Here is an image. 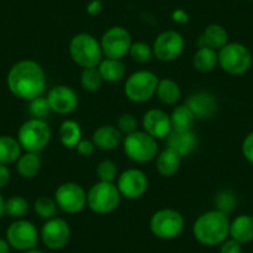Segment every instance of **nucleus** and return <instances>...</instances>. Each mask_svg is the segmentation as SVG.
<instances>
[{
  "label": "nucleus",
  "mask_w": 253,
  "mask_h": 253,
  "mask_svg": "<svg viewBox=\"0 0 253 253\" xmlns=\"http://www.w3.org/2000/svg\"><path fill=\"white\" fill-rule=\"evenodd\" d=\"M41 157L39 153L25 152L16 162V171L24 179H33L40 172Z\"/></svg>",
  "instance_id": "nucleus-24"
},
{
  "label": "nucleus",
  "mask_w": 253,
  "mask_h": 253,
  "mask_svg": "<svg viewBox=\"0 0 253 253\" xmlns=\"http://www.w3.org/2000/svg\"><path fill=\"white\" fill-rule=\"evenodd\" d=\"M159 79L149 70L135 71L126 79L124 84V94L134 103H144L150 101L157 93Z\"/></svg>",
  "instance_id": "nucleus-8"
},
{
  "label": "nucleus",
  "mask_w": 253,
  "mask_h": 253,
  "mask_svg": "<svg viewBox=\"0 0 253 253\" xmlns=\"http://www.w3.org/2000/svg\"><path fill=\"white\" fill-rule=\"evenodd\" d=\"M148 186L149 180L147 174L143 170L135 168L124 170L117 179V187L121 195L129 200L142 198L147 193Z\"/></svg>",
  "instance_id": "nucleus-15"
},
{
  "label": "nucleus",
  "mask_w": 253,
  "mask_h": 253,
  "mask_svg": "<svg viewBox=\"0 0 253 253\" xmlns=\"http://www.w3.org/2000/svg\"><path fill=\"white\" fill-rule=\"evenodd\" d=\"M143 129L155 139H164L171 133L170 114L159 108L149 109L142 119Z\"/></svg>",
  "instance_id": "nucleus-17"
},
{
  "label": "nucleus",
  "mask_w": 253,
  "mask_h": 253,
  "mask_svg": "<svg viewBox=\"0 0 253 253\" xmlns=\"http://www.w3.org/2000/svg\"><path fill=\"white\" fill-rule=\"evenodd\" d=\"M218 253H242V245L232 238H227L220 245Z\"/></svg>",
  "instance_id": "nucleus-41"
},
{
  "label": "nucleus",
  "mask_w": 253,
  "mask_h": 253,
  "mask_svg": "<svg viewBox=\"0 0 253 253\" xmlns=\"http://www.w3.org/2000/svg\"><path fill=\"white\" fill-rule=\"evenodd\" d=\"M185 104L195 114L196 119L211 118L217 112L218 107L216 97L206 91L195 92V93L190 94Z\"/></svg>",
  "instance_id": "nucleus-18"
},
{
  "label": "nucleus",
  "mask_w": 253,
  "mask_h": 253,
  "mask_svg": "<svg viewBox=\"0 0 253 253\" xmlns=\"http://www.w3.org/2000/svg\"><path fill=\"white\" fill-rule=\"evenodd\" d=\"M122 145L126 157L138 164H145L154 160L159 150L157 139L144 130H137L126 135Z\"/></svg>",
  "instance_id": "nucleus-6"
},
{
  "label": "nucleus",
  "mask_w": 253,
  "mask_h": 253,
  "mask_svg": "<svg viewBox=\"0 0 253 253\" xmlns=\"http://www.w3.org/2000/svg\"><path fill=\"white\" fill-rule=\"evenodd\" d=\"M46 98L51 111L62 116L75 112L79 106V97L75 89L65 84H58L51 88Z\"/></svg>",
  "instance_id": "nucleus-16"
},
{
  "label": "nucleus",
  "mask_w": 253,
  "mask_h": 253,
  "mask_svg": "<svg viewBox=\"0 0 253 253\" xmlns=\"http://www.w3.org/2000/svg\"><path fill=\"white\" fill-rule=\"evenodd\" d=\"M40 236L46 248L51 251H57L69 243L71 238V227L66 220L56 216L43 223Z\"/></svg>",
  "instance_id": "nucleus-14"
},
{
  "label": "nucleus",
  "mask_w": 253,
  "mask_h": 253,
  "mask_svg": "<svg viewBox=\"0 0 253 253\" xmlns=\"http://www.w3.org/2000/svg\"><path fill=\"white\" fill-rule=\"evenodd\" d=\"M242 154L248 163L253 164V132L248 133L242 142Z\"/></svg>",
  "instance_id": "nucleus-39"
},
{
  "label": "nucleus",
  "mask_w": 253,
  "mask_h": 253,
  "mask_svg": "<svg viewBox=\"0 0 253 253\" xmlns=\"http://www.w3.org/2000/svg\"><path fill=\"white\" fill-rule=\"evenodd\" d=\"M9 180H10V171H9L8 167L4 164H0V189L6 186Z\"/></svg>",
  "instance_id": "nucleus-43"
},
{
  "label": "nucleus",
  "mask_w": 253,
  "mask_h": 253,
  "mask_svg": "<svg viewBox=\"0 0 253 253\" xmlns=\"http://www.w3.org/2000/svg\"><path fill=\"white\" fill-rule=\"evenodd\" d=\"M149 227L155 237L160 240H174L184 231V216L174 209H162L153 213Z\"/></svg>",
  "instance_id": "nucleus-9"
},
{
  "label": "nucleus",
  "mask_w": 253,
  "mask_h": 253,
  "mask_svg": "<svg viewBox=\"0 0 253 253\" xmlns=\"http://www.w3.org/2000/svg\"><path fill=\"white\" fill-rule=\"evenodd\" d=\"M69 51L72 61L82 69L97 67L103 60L101 42L91 34L75 35L70 41Z\"/></svg>",
  "instance_id": "nucleus-3"
},
{
  "label": "nucleus",
  "mask_w": 253,
  "mask_h": 253,
  "mask_svg": "<svg viewBox=\"0 0 253 253\" xmlns=\"http://www.w3.org/2000/svg\"><path fill=\"white\" fill-rule=\"evenodd\" d=\"M218 66L231 76H241L252 66V53L241 42H228L217 51Z\"/></svg>",
  "instance_id": "nucleus-4"
},
{
  "label": "nucleus",
  "mask_w": 253,
  "mask_h": 253,
  "mask_svg": "<svg viewBox=\"0 0 253 253\" xmlns=\"http://www.w3.org/2000/svg\"><path fill=\"white\" fill-rule=\"evenodd\" d=\"M230 236L241 245L253 241V216L246 213L237 216L230 223Z\"/></svg>",
  "instance_id": "nucleus-21"
},
{
  "label": "nucleus",
  "mask_w": 253,
  "mask_h": 253,
  "mask_svg": "<svg viewBox=\"0 0 253 253\" xmlns=\"http://www.w3.org/2000/svg\"><path fill=\"white\" fill-rule=\"evenodd\" d=\"M51 108L48 101L46 97L40 96L34 98L30 101V106H29V113H30L31 118L41 119V121H46L48 116L51 114Z\"/></svg>",
  "instance_id": "nucleus-35"
},
{
  "label": "nucleus",
  "mask_w": 253,
  "mask_h": 253,
  "mask_svg": "<svg viewBox=\"0 0 253 253\" xmlns=\"http://www.w3.org/2000/svg\"><path fill=\"white\" fill-rule=\"evenodd\" d=\"M23 253H43L42 251L38 250V248H33V250H29V251H25V252Z\"/></svg>",
  "instance_id": "nucleus-47"
},
{
  "label": "nucleus",
  "mask_w": 253,
  "mask_h": 253,
  "mask_svg": "<svg viewBox=\"0 0 253 253\" xmlns=\"http://www.w3.org/2000/svg\"><path fill=\"white\" fill-rule=\"evenodd\" d=\"M185 47V40L180 33L175 30L163 31L157 36L153 43L154 57L162 62H171L180 57Z\"/></svg>",
  "instance_id": "nucleus-13"
},
{
  "label": "nucleus",
  "mask_w": 253,
  "mask_h": 253,
  "mask_svg": "<svg viewBox=\"0 0 253 253\" xmlns=\"http://www.w3.org/2000/svg\"><path fill=\"white\" fill-rule=\"evenodd\" d=\"M129 56L134 62L144 65V63L150 62L154 53H153L152 46L148 45L147 42H143V41H138V42H133L130 46Z\"/></svg>",
  "instance_id": "nucleus-34"
},
{
  "label": "nucleus",
  "mask_w": 253,
  "mask_h": 253,
  "mask_svg": "<svg viewBox=\"0 0 253 253\" xmlns=\"http://www.w3.org/2000/svg\"><path fill=\"white\" fill-rule=\"evenodd\" d=\"M215 204L217 206L216 210L222 211V212H225L227 215L228 212H231L233 210V208L236 205L235 194L228 191V190H225L222 193L217 194V196L215 199Z\"/></svg>",
  "instance_id": "nucleus-38"
},
{
  "label": "nucleus",
  "mask_w": 253,
  "mask_h": 253,
  "mask_svg": "<svg viewBox=\"0 0 253 253\" xmlns=\"http://www.w3.org/2000/svg\"><path fill=\"white\" fill-rule=\"evenodd\" d=\"M155 96L165 106H174L181 98V88L174 80L163 79L159 80Z\"/></svg>",
  "instance_id": "nucleus-29"
},
{
  "label": "nucleus",
  "mask_w": 253,
  "mask_h": 253,
  "mask_svg": "<svg viewBox=\"0 0 253 253\" xmlns=\"http://www.w3.org/2000/svg\"><path fill=\"white\" fill-rule=\"evenodd\" d=\"M102 9H103V5H102V3L99 0H92L91 3L87 5L86 10L91 16H97L101 14Z\"/></svg>",
  "instance_id": "nucleus-42"
},
{
  "label": "nucleus",
  "mask_w": 253,
  "mask_h": 253,
  "mask_svg": "<svg viewBox=\"0 0 253 253\" xmlns=\"http://www.w3.org/2000/svg\"><path fill=\"white\" fill-rule=\"evenodd\" d=\"M57 206L63 212L75 215L87 206V193L76 182H63L56 189L55 198Z\"/></svg>",
  "instance_id": "nucleus-11"
},
{
  "label": "nucleus",
  "mask_w": 253,
  "mask_h": 253,
  "mask_svg": "<svg viewBox=\"0 0 253 253\" xmlns=\"http://www.w3.org/2000/svg\"><path fill=\"white\" fill-rule=\"evenodd\" d=\"M167 147L176 152L180 157H187L198 147V137L191 132H172L167 138Z\"/></svg>",
  "instance_id": "nucleus-20"
},
{
  "label": "nucleus",
  "mask_w": 253,
  "mask_h": 253,
  "mask_svg": "<svg viewBox=\"0 0 253 253\" xmlns=\"http://www.w3.org/2000/svg\"><path fill=\"white\" fill-rule=\"evenodd\" d=\"M230 220L225 212L211 210L199 216L193 225V235L204 246H218L230 236Z\"/></svg>",
  "instance_id": "nucleus-2"
},
{
  "label": "nucleus",
  "mask_w": 253,
  "mask_h": 253,
  "mask_svg": "<svg viewBox=\"0 0 253 253\" xmlns=\"http://www.w3.org/2000/svg\"><path fill=\"white\" fill-rule=\"evenodd\" d=\"M97 67H98V71L103 81L108 82V84L122 81L126 76V67H124L122 60L106 57L101 61Z\"/></svg>",
  "instance_id": "nucleus-27"
},
{
  "label": "nucleus",
  "mask_w": 253,
  "mask_h": 253,
  "mask_svg": "<svg viewBox=\"0 0 253 253\" xmlns=\"http://www.w3.org/2000/svg\"><path fill=\"white\" fill-rule=\"evenodd\" d=\"M34 211L39 217L47 221L50 218L56 217L58 206L55 199L50 198V196H40L34 203Z\"/></svg>",
  "instance_id": "nucleus-31"
},
{
  "label": "nucleus",
  "mask_w": 253,
  "mask_h": 253,
  "mask_svg": "<svg viewBox=\"0 0 253 253\" xmlns=\"http://www.w3.org/2000/svg\"><path fill=\"white\" fill-rule=\"evenodd\" d=\"M117 128L123 135L132 134L138 130V121L135 116L130 113H123L117 121Z\"/></svg>",
  "instance_id": "nucleus-37"
},
{
  "label": "nucleus",
  "mask_w": 253,
  "mask_h": 253,
  "mask_svg": "<svg viewBox=\"0 0 253 253\" xmlns=\"http://www.w3.org/2000/svg\"><path fill=\"white\" fill-rule=\"evenodd\" d=\"M4 213H5V200L0 195V218L3 217Z\"/></svg>",
  "instance_id": "nucleus-46"
},
{
  "label": "nucleus",
  "mask_w": 253,
  "mask_h": 253,
  "mask_svg": "<svg viewBox=\"0 0 253 253\" xmlns=\"http://www.w3.org/2000/svg\"><path fill=\"white\" fill-rule=\"evenodd\" d=\"M218 65L217 51L208 46H200L193 57V66L196 71L208 74L215 70Z\"/></svg>",
  "instance_id": "nucleus-26"
},
{
  "label": "nucleus",
  "mask_w": 253,
  "mask_h": 253,
  "mask_svg": "<svg viewBox=\"0 0 253 253\" xmlns=\"http://www.w3.org/2000/svg\"><path fill=\"white\" fill-rule=\"evenodd\" d=\"M58 138L61 144L65 148H75L77 143L82 139V129L80 124L74 119H66L62 122L58 129Z\"/></svg>",
  "instance_id": "nucleus-30"
},
{
  "label": "nucleus",
  "mask_w": 253,
  "mask_h": 253,
  "mask_svg": "<svg viewBox=\"0 0 253 253\" xmlns=\"http://www.w3.org/2000/svg\"><path fill=\"white\" fill-rule=\"evenodd\" d=\"M157 170L162 176L171 177L179 171L181 167V157L170 148H165L157 155Z\"/></svg>",
  "instance_id": "nucleus-23"
},
{
  "label": "nucleus",
  "mask_w": 253,
  "mask_h": 253,
  "mask_svg": "<svg viewBox=\"0 0 253 253\" xmlns=\"http://www.w3.org/2000/svg\"><path fill=\"white\" fill-rule=\"evenodd\" d=\"M96 174L99 181L114 182V180L118 177V168L113 160L104 159L97 165Z\"/></svg>",
  "instance_id": "nucleus-36"
},
{
  "label": "nucleus",
  "mask_w": 253,
  "mask_h": 253,
  "mask_svg": "<svg viewBox=\"0 0 253 253\" xmlns=\"http://www.w3.org/2000/svg\"><path fill=\"white\" fill-rule=\"evenodd\" d=\"M29 208L30 205L28 200L23 196L14 195L5 201V213L9 217L15 218V220L23 218L28 213Z\"/></svg>",
  "instance_id": "nucleus-32"
},
{
  "label": "nucleus",
  "mask_w": 253,
  "mask_h": 253,
  "mask_svg": "<svg viewBox=\"0 0 253 253\" xmlns=\"http://www.w3.org/2000/svg\"><path fill=\"white\" fill-rule=\"evenodd\" d=\"M38 228L31 221L19 218L10 223L6 230V238L9 246L16 251H25L36 248L38 245Z\"/></svg>",
  "instance_id": "nucleus-12"
},
{
  "label": "nucleus",
  "mask_w": 253,
  "mask_h": 253,
  "mask_svg": "<svg viewBox=\"0 0 253 253\" xmlns=\"http://www.w3.org/2000/svg\"><path fill=\"white\" fill-rule=\"evenodd\" d=\"M52 133L46 121L30 118L21 124L18 132V140L25 152L40 153L50 143Z\"/></svg>",
  "instance_id": "nucleus-5"
},
{
  "label": "nucleus",
  "mask_w": 253,
  "mask_h": 253,
  "mask_svg": "<svg viewBox=\"0 0 253 253\" xmlns=\"http://www.w3.org/2000/svg\"><path fill=\"white\" fill-rule=\"evenodd\" d=\"M201 46H208L218 51L228 43V34L223 26L218 24H211L204 31L201 36Z\"/></svg>",
  "instance_id": "nucleus-28"
},
{
  "label": "nucleus",
  "mask_w": 253,
  "mask_h": 253,
  "mask_svg": "<svg viewBox=\"0 0 253 253\" xmlns=\"http://www.w3.org/2000/svg\"><path fill=\"white\" fill-rule=\"evenodd\" d=\"M81 86L87 92H97L103 84V79L98 71V67H87L81 74Z\"/></svg>",
  "instance_id": "nucleus-33"
},
{
  "label": "nucleus",
  "mask_w": 253,
  "mask_h": 253,
  "mask_svg": "<svg viewBox=\"0 0 253 253\" xmlns=\"http://www.w3.org/2000/svg\"><path fill=\"white\" fill-rule=\"evenodd\" d=\"M121 193L114 182L98 181L87 193V206L98 215L111 213L121 203Z\"/></svg>",
  "instance_id": "nucleus-7"
},
{
  "label": "nucleus",
  "mask_w": 253,
  "mask_h": 253,
  "mask_svg": "<svg viewBox=\"0 0 253 253\" xmlns=\"http://www.w3.org/2000/svg\"><path fill=\"white\" fill-rule=\"evenodd\" d=\"M75 149H76L77 153H79L80 155H82V157H91L94 153L96 145H94V143L92 142V140L84 139V138H82V139L77 143Z\"/></svg>",
  "instance_id": "nucleus-40"
},
{
  "label": "nucleus",
  "mask_w": 253,
  "mask_h": 253,
  "mask_svg": "<svg viewBox=\"0 0 253 253\" xmlns=\"http://www.w3.org/2000/svg\"><path fill=\"white\" fill-rule=\"evenodd\" d=\"M99 42L104 57L122 60L129 53L133 41L126 29L122 26H112L103 34Z\"/></svg>",
  "instance_id": "nucleus-10"
},
{
  "label": "nucleus",
  "mask_w": 253,
  "mask_h": 253,
  "mask_svg": "<svg viewBox=\"0 0 253 253\" xmlns=\"http://www.w3.org/2000/svg\"><path fill=\"white\" fill-rule=\"evenodd\" d=\"M6 84L14 96L30 102L42 96L46 87V75L42 66L36 61L21 60L9 70Z\"/></svg>",
  "instance_id": "nucleus-1"
},
{
  "label": "nucleus",
  "mask_w": 253,
  "mask_h": 253,
  "mask_svg": "<svg viewBox=\"0 0 253 253\" xmlns=\"http://www.w3.org/2000/svg\"><path fill=\"white\" fill-rule=\"evenodd\" d=\"M10 248L8 241L0 238V253H10Z\"/></svg>",
  "instance_id": "nucleus-45"
},
{
  "label": "nucleus",
  "mask_w": 253,
  "mask_h": 253,
  "mask_svg": "<svg viewBox=\"0 0 253 253\" xmlns=\"http://www.w3.org/2000/svg\"><path fill=\"white\" fill-rule=\"evenodd\" d=\"M172 132H191L195 126L196 117L186 104H180L170 114Z\"/></svg>",
  "instance_id": "nucleus-22"
},
{
  "label": "nucleus",
  "mask_w": 253,
  "mask_h": 253,
  "mask_svg": "<svg viewBox=\"0 0 253 253\" xmlns=\"http://www.w3.org/2000/svg\"><path fill=\"white\" fill-rule=\"evenodd\" d=\"M21 154H23V148L18 138L11 135H0V164H14L18 162Z\"/></svg>",
  "instance_id": "nucleus-25"
},
{
  "label": "nucleus",
  "mask_w": 253,
  "mask_h": 253,
  "mask_svg": "<svg viewBox=\"0 0 253 253\" xmlns=\"http://www.w3.org/2000/svg\"><path fill=\"white\" fill-rule=\"evenodd\" d=\"M172 20H174L175 23L185 24L187 20H189V18H187V14L185 13L184 10L177 9V10H175L174 13H172Z\"/></svg>",
  "instance_id": "nucleus-44"
},
{
  "label": "nucleus",
  "mask_w": 253,
  "mask_h": 253,
  "mask_svg": "<svg viewBox=\"0 0 253 253\" xmlns=\"http://www.w3.org/2000/svg\"><path fill=\"white\" fill-rule=\"evenodd\" d=\"M123 134L114 126H101L92 135V142L101 150H113L123 143Z\"/></svg>",
  "instance_id": "nucleus-19"
}]
</instances>
